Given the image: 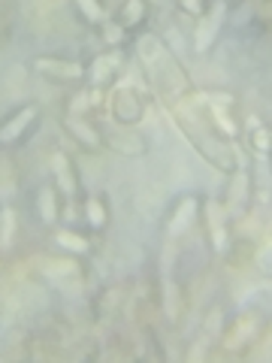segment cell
Wrapping results in <instances>:
<instances>
[{
  "label": "cell",
  "instance_id": "obj_4",
  "mask_svg": "<svg viewBox=\"0 0 272 363\" xmlns=\"http://www.w3.org/2000/svg\"><path fill=\"white\" fill-rule=\"evenodd\" d=\"M203 218H206V227H209V240H212V248L215 255L227 257L233 248V230H230V215H227L224 203L218 200H206L203 203Z\"/></svg>",
  "mask_w": 272,
  "mask_h": 363
},
{
  "label": "cell",
  "instance_id": "obj_9",
  "mask_svg": "<svg viewBox=\"0 0 272 363\" xmlns=\"http://www.w3.org/2000/svg\"><path fill=\"white\" fill-rule=\"evenodd\" d=\"M109 109H112V116H115V121L121 124V128H133V124H140V121H142L145 104H142L140 91L130 88L128 82H124V85H118L115 91H112Z\"/></svg>",
  "mask_w": 272,
  "mask_h": 363
},
{
  "label": "cell",
  "instance_id": "obj_11",
  "mask_svg": "<svg viewBox=\"0 0 272 363\" xmlns=\"http://www.w3.org/2000/svg\"><path fill=\"white\" fill-rule=\"evenodd\" d=\"M40 272L52 281V285H61V288L82 285V267H79V257H73V255H64L58 260H45L40 267Z\"/></svg>",
  "mask_w": 272,
  "mask_h": 363
},
{
  "label": "cell",
  "instance_id": "obj_5",
  "mask_svg": "<svg viewBox=\"0 0 272 363\" xmlns=\"http://www.w3.org/2000/svg\"><path fill=\"white\" fill-rule=\"evenodd\" d=\"M224 21H227V4L218 0V4H209V9L197 18L194 25V52L197 55H209L212 45L218 43L221 30H224Z\"/></svg>",
  "mask_w": 272,
  "mask_h": 363
},
{
  "label": "cell",
  "instance_id": "obj_19",
  "mask_svg": "<svg viewBox=\"0 0 272 363\" xmlns=\"http://www.w3.org/2000/svg\"><path fill=\"white\" fill-rule=\"evenodd\" d=\"M13 242H16V209L4 206V209H0V248L9 252Z\"/></svg>",
  "mask_w": 272,
  "mask_h": 363
},
{
  "label": "cell",
  "instance_id": "obj_21",
  "mask_svg": "<svg viewBox=\"0 0 272 363\" xmlns=\"http://www.w3.org/2000/svg\"><path fill=\"white\" fill-rule=\"evenodd\" d=\"M248 128H251V145L257 155H269V143H272V133H269V124H260L257 118H248Z\"/></svg>",
  "mask_w": 272,
  "mask_h": 363
},
{
  "label": "cell",
  "instance_id": "obj_10",
  "mask_svg": "<svg viewBox=\"0 0 272 363\" xmlns=\"http://www.w3.org/2000/svg\"><path fill=\"white\" fill-rule=\"evenodd\" d=\"M248 206H251V173L239 167L230 173V188H227L224 209L230 218H239L242 212H248Z\"/></svg>",
  "mask_w": 272,
  "mask_h": 363
},
{
  "label": "cell",
  "instance_id": "obj_15",
  "mask_svg": "<svg viewBox=\"0 0 272 363\" xmlns=\"http://www.w3.org/2000/svg\"><path fill=\"white\" fill-rule=\"evenodd\" d=\"M82 218L91 233H103L109 227V200L103 194H88L82 200Z\"/></svg>",
  "mask_w": 272,
  "mask_h": 363
},
{
  "label": "cell",
  "instance_id": "obj_8",
  "mask_svg": "<svg viewBox=\"0 0 272 363\" xmlns=\"http://www.w3.org/2000/svg\"><path fill=\"white\" fill-rule=\"evenodd\" d=\"M260 327H264V318H260L257 312H242L236 321L227 327L224 336H221V348L230 351V354H239V351H245L248 345L257 339Z\"/></svg>",
  "mask_w": 272,
  "mask_h": 363
},
{
  "label": "cell",
  "instance_id": "obj_12",
  "mask_svg": "<svg viewBox=\"0 0 272 363\" xmlns=\"http://www.w3.org/2000/svg\"><path fill=\"white\" fill-rule=\"evenodd\" d=\"M64 130L70 133L85 152L103 149V133H100L97 124L88 121V116H70V112H67V116H64Z\"/></svg>",
  "mask_w": 272,
  "mask_h": 363
},
{
  "label": "cell",
  "instance_id": "obj_17",
  "mask_svg": "<svg viewBox=\"0 0 272 363\" xmlns=\"http://www.w3.org/2000/svg\"><path fill=\"white\" fill-rule=\"evenodd\" d=\"M149 13H152L149 0H124L118 9V25L128 33L140 30V28H145V21H149Z\"/></svg>",
  "mask_w": 272,
  "mask_h": 363
},
{
  "label": "cell",
  "instance_id": "obj_14",
  "mask_svg": "<svg viewBox=\"0 0 272 363\" xmlns=\"http://www.w3.org/2000/svg\"><path fill=\"white\" fill-rule=\"evenodd\" d=\"M33 209H37V218L45 227H58L61 221V194L55 185H42L33 197Z\"/></svg>",
  "mask_w": 272,
  "mask_h": 363
},
{
  "label": "cell",
  "instance_id": "obj_20",
  "mask_svg": "<svg viewBox=\"0 0 272 363\" xmlns=\"http://www.w3.org/2000/svg\"><path fill=\"white\" fill-rule=\"evenodd\" d=\"M103 143H109L115 152L130 155V157H136V155L145 152V143L140 140V136H103Z\"/></svg>",
  "mask_w": 272,
  "mask_h": 363
},
{
  "label": "cell",
  "instance_id": "obj_1",
  "mask_svg": "<svg viewBox=\"0 0 272 363\" xmlns=\"http://www.w3.org/2000/svg\"><path fill=\"white\" fill-rule=\"evenodd\" d=\"M40 118H42V106L37 100H28V104L13 109L0 121V149H16L21 140H28L40 128Z\"/></svg>",
  "mask_w": 272,
  "mask_h": 363
},
{
  "label": "cell",
  "instance_id": "obj_6",
  "mask_svg": "<svg viewBox=\"0 0 272 363\" xmlns=\"http://www.w3.org/2000/svg\"><path fill=\"white\" fill-rule=\"evenodd\" d=\"M121 70H124V52L121 49H106V52H100L97 58L85 67V82L91 88L103 91V88L118 82Z\"/></svg>",
  "mask_w": 272,
  "mask_h": 363
},
{
  "label": "cell",
  "instance_id": "obj_7",
  "mask_svg": "<svg viewBox=\"0 0 272 363\" xmlns=\"http://www.w3.org/2000/svg\"><path fill=\"white\" fill-rule=\"evenodd\" d=\"M200 218H203V200L197 194L178 197L173 212H169V218H166V236L169 240H181V236H188L194 230V224Z\"/></svg>",
  "mask_w": 272,
  "mask_h": 363
},
{
  "label": "cell",
  "instance_id": "obj_23",
  "mask_svg": "<svg viewBox=\"0 0 272 363\" xmlns=\"http://www.w3.org/2000/svg\"><path fill=\"white\" fill-rule=\"evenodd\" d=\"M176 6L191 18H200L209 9V0H176Z\"/></svg>",
  "mask_w": 272,
  "mask_h": 363
},
{
  "label": "cell",
  "instance_id": "obj_22",
  "mask_svg": "<svg viewBox=\"0 0 272 363\" xmlns=\"http://www.w3.org/2000/svg\"><path fill=\"white\" fill-rule=\"evenodd\" d=\"M100 33H103V43L109 49H121V45L128 43V30H124L118 21H103V25H100Z\"/></svg>",
  "mask_w": 272,
  "mask_h": 363
},
{
  "label": "cell",
  "instance_id": "obj_2",
  "mask_svg": "<svg viewBox=\"0 0 272 363\" xmlns=\"http://www.w3.org/2000/svg\"><path fill=\"white\" fill-rule=\"evenodd\" d=\"M197 100L203 104V109L209 112V118L215 121L218 136H224V140H236V136L242 133V124L233 116V106H236L233 94H227V91H200Z\"/></svg>",
  "mask_w": 272,
  "mask_h": 363
},
{
  "label": "cell",
  "instance_id": "obj_18",
  "mask_svg": "<svg viewBox=\"0 0 272 363\" xmlns=\"http://www.w3.org/2000/svg\"><path fill=\"white\" fill-rule=\"evenodd\" d=\"M73 6L79 9V16H82L88 25L100 28V25L106 21V6H103V0H73Z\"/></svg>",
  "mask_w": 272,
  "mask_h": 363
},
{
  "label": "cell",
  "instance_id": "obj_3",
  "mask_svg": "<svg viewBox=\"0 0 272 363\" xmlns=\"http://www.w3.org/2000/svg\"><path fill=\"white\" fill-rule=\"evenodd\" d=\"M30 70L58 85H82L85 82V67L70 58H58V55H37L30 61Z\"/></svg>",
  "mask_w": 272,
  "mask_h": 363
},
{
  "label": "cell",
  "instance_id": "obj_16",
  "mask_svg": "<svg viewBox=\"0 0 272 363\" xmlns=\"http://www.w3.org/2000/svg\"><path fill=\"white\" fill-rule=\"evenodd\" d=\"M55 245H58L64 255H73V257H85L94 252V242H91L85 233L70 230V227H58V230H55Z\"/></svg>",
  "mask_w": 272,
  "mask_h": 363
},
{
  "label": "cell",
  "instance_id": "obj_13",
  "mask_svg": "<svg viewBox=\"0 0 272 363\" xmlns=\"http://www.w3.org/2000/svg\"><path fill=\"white\" fill-rule=\"evenodd\" d=\"M52 179H55V188L64 200H76L79 197V176H76V164L67 157L64 152H55L52 155Z\"/></svg>",
  "mask_w": 272,
  "mask_h": 363
},
{
  "label": "cell",
  "instance_id": "obj_24",
  "mask_svg": "<svg viewBox=\"0 0 272 363\" xmlns=\"http://www.w3.org/2000/svg\"><path fill=\"white\" fill-rule=\"evenodd\" d=\"M257 269L269 276V245H260L257 248Z\"/></svg>",
  "mask_w": 272,
  "mask_h": 363
}]
</instances>
